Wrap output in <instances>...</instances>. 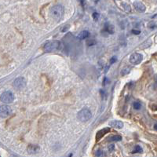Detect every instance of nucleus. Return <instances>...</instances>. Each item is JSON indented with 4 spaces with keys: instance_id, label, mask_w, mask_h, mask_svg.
Returning <instances> with one entry per match:
<instances>
[{
    "instance_id": "8",
    "label": "nucleus",
    "mask_w": 157,
    "mask_h": 157,
    "mask_svg": "<svg viewBox=\"0 0 157 157\" xmlns=\"http://www.w3.org/2000/svg\"><path fill=\"white\" fill-rule=\"evenodd\" d=\"M134 6L135 9L140 13H144L146 9V7L144 3H142L141 1H134Z\"/></svg>"
},
{
    "instance_id": "1",
    "label": "nucleus",
    "mask_w": 157,
    "mask_h": 157,
    "mask_svg": "<svg viewBox=\"0 0 157 157\" xmlns=\"http://www.w3.org/2000/svg\"><path fill=\"white\" fill-rule=\"evenodd\" d=\"M64 7L61 5H55L50 9V16L55 21H60L64 15Z\"/></svg>"
},
{
    "instance_id": "22",
    "label": "nucleus",
    "mask_w": 157,
    "mask_h": 157,
    "mask_svg": "<svg viewBox=\"0 0 157 157\" xmlns=\"http://www.w3.org/2000/svg\"><path fill=\"white\" fill-rule=\"evenodd\" d=\"M116 60H117L116 57H113L112 58H111V60H110V63H111V64H114V63L116 61Z\"/></svg>"
},
{
    "instance_id": "20",
    "label": "nucleus",
    "mask_w": 157,
    "mask_h": 157,
    "mask_svg": "<svg viewBox=\"0 0 157 157\" xmlns=\"http://www.w3.org/2000/svg\"><path fill=\"white\" fill-rule=\"evenodd\" d=\"M114 149H115V145H114V144H111V145H109V146H108V150H109L110 152L113 151V150H114Z\"/></svg>"
},
{
    "instance_id": "11",
    "label": "nucleus",
    "mask_w": 157,
    "mask_h": 157,
    "mask_svg": "<svg viewBox=\"0 0 157 157\" xmlns=\"http://www.w3.org/2000/svg\"><path fill=\"white\" fill-rule=\"evenodd\" d=\"M109 131H110V129L108 128V127H107V128H104V129L99 130V131L97 133V135H96V138H97L96 139H97V141H98L99 139L102 138L105 134H106L107 133H108Z\"/></svg>"
},
{
    "instance_id": "18",
    "label": "nucleus",
    "mask_w": 157,
    "mask_h": 157,
    "mask_svg": "<svg viewBox=\"0 0 157 157\" xmlns=\"http://www.w3.org/2000/svg\"><path fill=\"white\" fill-rule=\"evenodd\" d=\"M96 156H98V157H101V156H103V152L102 151V150H98L97 152H96Z\"/></svg>"
},
{
    "instance_id": "6",
    "label": "nucleus",
    "mask_w": 157,
    "mask_h": 157,
    "mask_svg": "<svg viewBox=\"0 0 157 157\" xmlns=\"http://www.w3.org/2000/svg\"><path fill=\"white\" fill-rule=\"evenodd\" d=\"M142 60H143V56L139 53H134L131 54V56L129 58L130 64H132L134 65L140 64L142 61Z\"/></svg>"
},
{
    "instance_id": "3",
    "label": "nucleus",
    "mask_w": 157,
    "mask_h": 157,
    "mask_svg": "<svg viewBox=\"0 0 157 157\" xmlns=\"http://www.w3.org/2000/svg\"><path fill=\"white\" fill-rule=\"evenodd\" d=\"M92 117V113L90 110L87 108L81 109L77 114V119L81 122H87Z\"/></svg>"
},
{
    "instance_id": "24",
    "label": "nucleus",
    "mask_w": 157,
    "mask_h": 157,
    "mask_svg": "<svg viewBox=\"0 0 157 157\" xmlns=\"http://www.w3.org/2000/svg\"><path fill=\"white\" fill-rule=\"evenodd\" d=\"M156 83H157V75H156Z\"/></svg>"
},
{
    "instance_id": "17",
    "label": "nucleus",
    "mask_w": 157,
    "mask_h": 157,
    "mask_svg": "<svg viewBox=\"0 0 157 157\" xmlns=\"http://www.w3.org/2000/svg\"><path fill=\"white\" fill-rule=\"evenodd\" d=\"M133 108H134V109H136V110H139V109H141V104L139 102H134V104H133Z\"/></svg>"
},
{
    "instance_id": "13",
    "label": "nucleus",
    "mask_w": 157,
    "mask_h": 157,
    "mask_svg": "<svg viewBox=\"0 0 157 157\" xmlns=\"http://www.w3.org/2000/svg\"><path fill=\"white\" fill-rule=\"evenodd\" d=\"M105 32H107L109 34H113L115 32V27L110 24H105Z\"/></svg>"
},
{
    "instance_id": "2",
    "label": "nucleus",
    "mask_w": 157,
    "mask_h": 157,
    "mask_svg": "<svg viewBox=\"0 0 157 157\" xmlns=\"http://www.w3.org/2000/svg\"><path fill=\"white\" fill-rule=\"evenodd\" d=\"M61 43L58 40H50L47 42L43 46V50L46 53L55 52L60 50Z\"/></svg>"
},
{
    "instance_id": "7",
    "label": "nucleus",
    "mask_w": 157,
    "mask_h": 157,
    "mask_svg": "<svg viewBox=\"0 0 157 157\" xmlns=\"http://www.w3.org/2000/svg\"><path fill=\"white\" fill-rule=\"evenodd\" d=\"M12 114V108L6 105H3L0 108V115L2 118H6Z\"/></svg>"
},
{
    "instance_id": "10",
    "label": "nucleus",
    "mask_w": 157,
    "mask_h": 157,
    "mask_svg": "<svg viewBox=\"0 0 157 157\" xmlns=\"http://www.w3.org/2000/svg\"><path fill=\"white\" fill-rule=\"evenodd\" d=\"M109 125L116 129H122L123 127V123L119 120H112L109 122Z\"/></svg>"
},
{
    "instance_id": "16",
    "label": "nucleus",
    "mask_w": 157,
    "mask_h": 157,
    "mask_svg": "<svg viewBox=\"0 0 157 157\" xmlns=\"http://www.w3.org/2000/svg\"><path fill=\"white\" fill-rule=\"evenodd\" d=\"M143 153V149L140 145H137L135 146L134 151L132 152V153Z\"/></svg>"
},
{
    "instance_id": "23",
    "label": "nucleus",
    "mask_w": 157,
    "mask_h": 157,
    "mask_svg": "<svg viewBox=\"0 0 157 157\" xmlns=\"http://www.w3.org/2000/svg\"><path fill=\"white\" fill-rule=\"evenodd\" d=\"M154 129H155V130H157V124H156V125L154 126Z\"/></svg>"
},
{
    "instance_id": "4",
    "label": "nucleus",
    "mask_w": 157,
    "mask_h": 157,
    "mask_svg": "<svg viewBox=\"0 0 157 157\" xmlns=\"http://www.w3.org/2000/svg\"><path fill=\"white\" fill-rule=\"evenodd\" d=\"M14 100H15L14 94L10 90L4 91L1 94V101L5 104H11L14 102Z\"/></svg>"
},
{
    "instance_id": "21",
    "label": "nucleus",
    "mask_w": 157,
    "mask_h": 157,
    "mask_svg": "<svg viewBox=\"0 0 157 157\" xmlns=\"http://www.w3.org/2000/svg\"><path fill=\"white\" fill-rule=\"evenodd\" d=\"M132 33H133V34H134V35H139V34L141 33V31L134 29V30H132Z\"/></svg>"
},
{
    "instance_id": "19",
    "label": "nucleus",
    "mask_w": 157,
    "mask_h": 157,
    "mask_svg": "<svg viewBox=\"0 0 157 157\" xmlns=\"http://www.w3.org/2000/svg\"><path fill=\"white\" fill-rule=\"evenodd\" d=\"M98 17H99V13H98L95 12V13H93V18H94L95 21H97V20L98 19Z\"/></svg>"
},
{
    "instance_id": "5",
    "label": "nucleus",
    "mask_w": 157,
    "mask_h": 157,
    "mask_svg": "<svg viewBox=\"0 0 157 157\" xmlns=\"http://www.w3.org/2000/svg\"><path fill=\"white\" fill-rule=\"evenodd\" d=\"M13 86L14 87V89L17 90H21L24 89V87H26V81L24 77H17L14 79L13 83Z\"/></svg>"
},
{
    "instance_id": "15",
    "label": "nucleus",
    "mask_w": 157,
    "mask_h": 157,
    "mask_svg": "<svg viewBox=\"0 0 157 157\" xmlns=\"http://www.w3.org/2000/svg\"><path fill=\"white\" fill-rule=\"evenodd\" d=\"M130 72V68L129 66H126V67H124L122 70H121V75H126L127 74H129Z\"/></svg>"
},
{
    "instance_id": "9",
    "label": "nucleus",
    "mask_w": 157,
    "mask_h": 157,
    "mask_svg": "<svg viewBox=\"0 0 157 157\" xmlns=\"http://www.w3.org/2000/svg\"><path fill=\"white\" fill-rule=\"evenodd\" d=\"M27 150L29 154H36L39 152L40 148L39 145H29L28 146Z\"/></svg>"
},
{
    "instance_id": "14",
    "label": "nucleus",
    "mask_w": 157,
    "mask_h": 157,
    "mask_svg": "<svg viewBox=\"0 0 157 157\" xmlns=\"http://www.w3.org/2000/svg\"><path fill=\"white\" fill-rule=\"evenodd\" d=\"M122 140V138L121 136L119 135H114V136H112V137H109L108 138V141H111V142H114V141H119Z\"/></svg>"
},
{
    "instance_id": "12",
    "label": "nucleus",
    "mask_w": 157,
    "mask_h": 157,
    "mask_svg": "<svg viewBox=\"0 0 157 157\" xmlns=\"http://www.w3.org/2000/svg\"><path fill=\"white\" fill-rule=\"evenodd\" d=\"M89 36H90V32H89L88 31L84 30V31H82V32H81L77 36V37H78V39H80V40H83V39H87V38L89 37Z\"/></svg>"
}]
</instances>
